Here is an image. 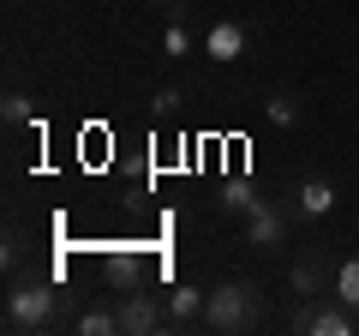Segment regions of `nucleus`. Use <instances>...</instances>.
I'll list each match as a JSON object with an SVG mask.
<instances>
[{
	"instance_id": "9",
	"label": "nucleus",
	"mask_w": 359,
	"mask_h": 336,
	"mask_svg": "<svg viewBox=\"0 0 359 336\" xmlns=\"http://www.w3.org/2000/svg\"><path fill=\"white\" fill-rule=\"evenodd\" d=\"M204 295L210 288H192V283H180L174 295H168V336L204 330Z\"/></svg>"
},
{
	"instance_id": "11",
	"label": "nucleus",
	"mask_w": 359,
	"mask_h": 336,
	"mask_svg": "<svg viewBox=\"0 0 359 336\" xmlns=\"http://www.w3.org/2000/svg\"><path fill=\"white\" fill-rule=\"evenodd\" d=\"M72 330H78V336H120V312H114V295H108L102 306H84V312L72 318Z\"/></svg>"
},
{
	"instance_id": "5",
	"label": "nucleus",
	"mask_w": 359,
	"mask_h": 336,
	"mask_svg": "<svg viewBox=\"0 0 359 336\" xmlns=\"http://www.w3.org/2000/svg\"><path fill=\"white\" fill-rule=\"evenodd\" d=\"M114 312H120V336H156V330H168V306L150 295V288H120L114 295Z\"/></svg>"
},
{
	"instance_id": "14",
	"label": "nucleus",
	"mask_w": 359,
	"mask_h": 336,
	"mask_svg": "<svg viewBox=\"0 0 359 336\" xmlns=\"http://www.w3.org/2000/svg\"><path fill=\"white\" fill-rule=\"evenodd\" d=\"M0 115H6V127H25V120H30V96H25V91H6Z\"/></svg>"
},
{
	"instance_id": "17",
	"label": "nucleus",
	"mask_w": 359,
	"mask_h": 336,
	"mask_svg": "<svg viewBox=\"0 0 359 336\" xmlns=\"http://www.w3.org/2000/svg\"><path fill=\"white\" fill-rule=\"evenodd\" d=\"M144 6H162V13H180V0H144Z\"/></svg>"
},
{
	"instance_id": "10",
	"label": "nucleus",
	"mask_w": 359,
	"mask_h": 336,
	"mask_svg": "<svg viewBox=\"0 0 359 336\" xmlns=\"http://www.w3.org/2000/svg\"><path fill=\"white\" fill-rule=\"evenodd\" d=\"M264 120H269V127H282V132H294L299 120H306V96H299V91H269L264 96Z\"/></svg>"
},
{
	"instance_id": "3",
	"label": "nucleus",
	"mask_w": 359,
	"mask_h": 336,
	"mask_svg": "<svg viewBox=\"0 0 359 336\" xmlns=\"http://www.w3.org/2000/svg\"><path fill=\"white\" fill-rule=\"evenodd\" d=\"M294 222H299L294 205L276 193V198H257V205L240 217V234H245V246H252V252H276V246H287Z\"/></svg>"
},
{
	"instance_id": "6",
	"label": "nucleus",
	"mask_w": 359,
	"mask_h": 336,
	"mask_svg": "<svg viewBox=\"0 0 359 336\" xmlns=\"http://www.w3.org/2000/svg\"><path fill=\"white\" fill-rule=\"evenodd\" d=\"M282 198L294 205V217L299 222H323L335 210V186L330 181H318V174H294V181L282 186Z\"/></svg>"
},
{
	"instance_id": "16",
	"label": "nucleus",
	"mask_w": 359,
	"mask_h": 336,
	"mask_svg": "<svg viewBox=\"0 0 359 336\" xmlns=\"http://www.w3.org/2000/svg\"><path fill=\"white\" fill-rule=\"evenodd\" d=\"M180 103H186V96L168 84V91H156V96H150V115H156V120H174V115H180Z\"/></svg>"
},
{
	"instance_id": "15",
	"label": "nucleus",
	"mask_w": 359,
	"mask_h": 336,
	"mask_svg": "<svg viewBox=\"0 0 359 336\" xmlns=\"http://www.w3.org/2000/svg\"><path fill=\"white\" fill-rule=\"evenodd\" d=\"M162 49L174 54V60H180V54H192V30H186V25H180V18H174V25L162 30Z\"/></svg>"
},
{
	"instance_id": "8",
	"label": "nucleus",
	"mask_w": 359,
	"mask_h": 336,
	"mask_svg": "<svg viewBox=\"0 0 359 336\" xmlns=\"http://www.w3.org/2000/svg\"><path fill=\"white\" fill-rule=\"evenodd\" d=\"M204 54H210V60H222V66L245 60V54H252V30H245L240 18H216V25L204 30Z\"/></svg>"
},
{
	"instance_id": "1",
	"label": "nucleus",
	"mask_w": 359,
	"mask_h": 336,
	"mask_svg": "<svg viewBox=\"0 0 359 336\" xmlns=\"http://www.w3.org/2000/svg\"><path fill=\"white\" fill-rule=\"evenodd\" d=\"M66 318V288L60 276L48 271H13L6 295H0V324L13 336H30V330H54Z\"/></svg>"
},
{
	"instance_id": "18",
	"label": "nucleus",
	"mask_w": 359,
	"mask_h": 336,
	"mask_svg": "<svg viewBox=\"0 0 359 336\" xmlns=\"http://www.w3.org/2000/svg\"><path fill=\"white\" fill-rule=\"evenodd\" d=\"M353 228H359V210H353Z\"/></svg>"
},
{
	"instance_id": "7",
	"label": "nucleus",
	"mask_w": 359,
	"mask_h": 336,
	"mask_svg": "<svg viewBox=\"0 0 359 336\" xmlns=\"http://www.w3.org/2000/svg\"><path fill=\"white\" fill-rule=\"evenodd\" d=\"M330 276H335V264H323V252H299L287 264V295L294 300H323L330 295Z\"/></svg>"
},
{
	"instance_id": "12",
	"label": "nucleus",
	"mask_w": 359,
	"mask_h": 336,
	"mask_svg": "<svg viewBox=\"0 0 359 336\" xmlns=\"http://www.w3.org/2000/svg\"><path fill=\"white\" fill-rule=\"evenodd\" d=\"M330 295L341 300L347 312H359V252H347V259L335 264V276H330Z\"/></svg>"
},
{
	"instance_id": "4",
	"label": "nucleus",
	"mask_w": 359,
	"mask_h": 336,
	"mask_svg": "<svg viewBox=\"0 0 359 336\" xmlns=\"http://www.w3.org/2000/svg\"><path fill=\"white\" fill-rule=\"evenodd\" d=\"M287 330H299V336H359V312H347L335 295H323V300H294Z\"/></svg>"
},
{
	"instance_id": "2",
	"label": "nucleus",
	"mask_w": 359,
	"mask_h": 336,
	"mask_svg": "<svg viewBox=\"0 0 359 336\" xmlns=\"http://www.w3.org/2000/svg\"><path fill=\"white\" fill-rule=\"evenodd\" d=\"M264 312H269L264 283H257V276H228V283H216V288L204 295V330H216V336H245V330L264 324Z\"/></svg>"
},
{
	"instance_id": "13",
	"label": "nucleus",
	"mask_w": 359,
	"mask_h": 336,
	"mask_svg": "<svg viewBox=\"0 0 359 336\" xmlns=\"http://www.w3.org/2000/svg\"><path fill=\"white\" fill-rule=\"evenodd\" d=\"M252 205H257V193H252V186H245V181H233L228 193H222V210H233V217H245V210H252Z\"/></svg>"
}]
</instances>
